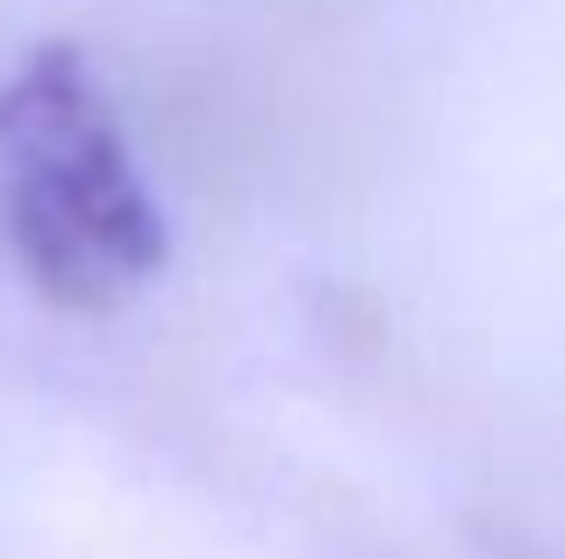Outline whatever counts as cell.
Wrapping results in <instances>:
<instances>
[{"label": "cell", "instance_id": "cell-1", "mask_svg": "<svg viewBox=\"0 0 565 559\" xmlns=\"http://www.w3.org/2000/svg\"><path fill=\"white\" fill-rule=\"evenodd\" d=\"M0 215L57 308H115L166 266V209L72 43H43L0 80Z\"/></svg>", "mask_w": 565, "mask_h": 559}]
</instances>
